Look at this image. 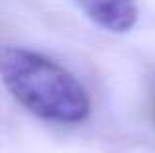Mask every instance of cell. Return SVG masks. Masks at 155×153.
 Listing matches in <instances>:
<instances>
[{
	"label": "cell",
	"mask_w": 155,
	"mask_h": 153,
	"mask_svg": "<svg viewBox=\"0 0 155 153\" xmlns=\"http://www.w3.org/2000/svg\"><path fill=\"white\" fill-rule=\"evenodd\" d=\"M83 14L112 34H126L137 22L136 0H73Z\"/></svg>",
	"instance_id": "2"
},
{
	"label": "cell",
	"mask_w": 155,
	"mask_h": 153,
	"mask_svg": "<svg viewBox=\"0 0 155 153\" xmlns=\"http://www.w3.org/2000/svg\"><path fill=\"white\" fill-rule=\"evenodd\" d=\"M0 79L34 116L55 124H81L91 114V96L71 71L26 47L0 49Z\"/></svg>",
	"instance_id": "1"
}]
</instances>
